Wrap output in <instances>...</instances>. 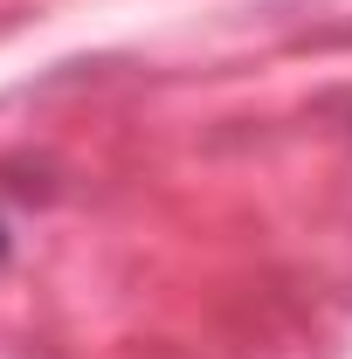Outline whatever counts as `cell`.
Returning a JSON list of instances; mask_svg holds the SVG:
<instances>
[{
  "label": "cell",
  "mask_w": 352,
  "mask_h": 359,
  "mask_svg": "<svg viewBox=\"0 0 352 359\" xmlns=\"http://www.w3.org/2000/svg\"><path fill=\"white\" fill-rule=\"evenodd\" d=\"M0 256H7V228H0Z\"/></svg>",
  "instance_id": "cell-1"
}]
</instances>
